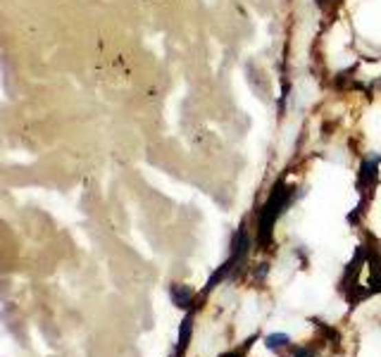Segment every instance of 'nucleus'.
Instances as JSON below:
<instances>
[{
  "mask_svg": "<svg viewBox=\"0 0 381 357\" xmlns=\"http://www.w3.org/2000/svg\"><path fill=\"white\" fill-rule=\"evenodd\" d=\"M379 162H381V155H367V160L362 162V169H360V186L372 188V186L377 184Z\"/></svg>",
  "mask_w": 381,
  "mask_h": 357,
  "instance_id": "obj_2",
  "label": "nucleus"
},
{
  "mask_svg": "<svg viewBox=\"0 0 381 357\" xmlns=\"http://www.w3.org/2000/svg\"><path fill=\"white\" fill-rule=\"evenodd\" d=\"M288 357H317V355H315V350H312L310 345H301V348H293Z\"/></svg>",
  "mask_w": 381,
  "mask_h": 357,
  "instance_id": "obj_8",
  "label": "nucleus"
},
{
  "mask_svg": "<svg viewBox=\"0 0 381 357\" xmlns=\"http://www.w3.org/2000/svg\"><path fill=\"white\" fill-rule=\"evenodd\" d=\"M291 198H293V188L286 186L284 181H279V184L274 186V191L270 193V198H267V203L262 205L260 215H257V231H255L257 246H260L262 250H270L274 224H276V219L284 215Z\"/></svg>",
  "mask_w": 381,
  "mask_h": 357,
  "instance_id": "obj_1",
  "label": "nucleus"
},
{
  "mask_svg": "<svg viewBox=\"0 0 381 357\" xmlns=\"http://www.w3.org/2000/svg\"><path fill=\"white\" fill-rule=\"evenodd\" d=\"M265 345L270 350H281V348H286V345H291V338H288L286 334H270L265 338Z\"/></svg>",
  "mask_w": 381,
  "mask_h": 357,
  "instance_id": "obj_6",
  "label": "nucleus"
},
{
  "mask_svg": "<svg viewBox=\"0 0 381 357\" xmlns=\"http://www.w3.org/2000/svg\"><path fill=\"white\" fill-rule=\"evenodd\" d=\"M253 343H255V336H250V338L246 340L243 345H239V348L229 350V353H224V355H219V357H246V355H248V350L253 348Z\"/></svg>",
  "mask_w": 381,
  "mask_h": 357,
  "instance_id": "obj_7",
  "label": "nucleus"
},
{
  "mask_svg": "<svg viewBox=\"0 0 381 357\" xmlns=\"http://www.w3.org/2000/svg\"><path fill=\"white\" fill-rule=\"evenodd\" d=\"M231 272H234V265H231L229 260L224 262L222 267H217V272L213 274V277L208 279V283H205V288H203V296H210V293L215 291V288L219 286V283L224 281V279H229L231 277Z\"/></svg>",
  "mask_w": 381,
  "mask_h": 357,
  "instance_id": "obj_5",
  "label": "nucleus"
},
{
  "mask_svg": "<svg viewBox=\"0 0 381 357\" xmlns=\"http://www.w3.org/2000/svg\"><path fill=\"white\" fill-rule=\"evenodd\" d=\"M169 296H172L174 305L182 310H188L190 305H193V291H190L188 286H184V283H174L172 288H169Z\"/></svg>",
  "mask_w": 381,
  "mask_h": 357,
  "instance_id": "obj_4",
  "label": "nucleus"
},
{
  "mask_svg": "<svg viewBox=\"0 0 381 357\" xmlns=\"http://www.w3.org/2000/svg\"><path fill=\"white\" fill-rule=\"evenodd\" d=\"M190 336H193V314H186L179 327V340H177V350H174V357H184L188 350V343H190Z\"/></svg>",
  "mask_w": 381,
  "mask_h": 357,
  "instance_id": "obj_3",
  "label": "nucleus"
}]
</instances>
